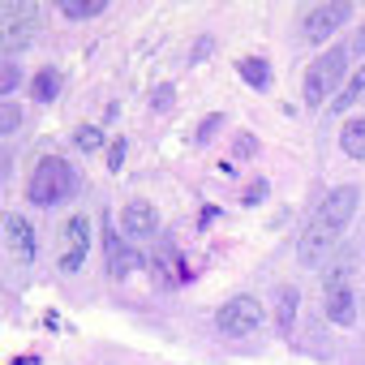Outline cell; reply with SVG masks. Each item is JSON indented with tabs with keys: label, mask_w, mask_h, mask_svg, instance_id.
I'll use <instances>...</instances> for the list:
<instances>
[{
	"label": "cell",
	"mask_w": 365,
	"mask_h": 365,
	"mask_svg": "<svg viewBox=\"0 0 365 365\" xmlns=\"http://www.w3.org/2000/svg\"><path fill=\"white\" fill-rule=\"evenodd\" d=\"M356 202H361V190L356 185H339V190H331L322 198V207L314 211V220L305 224L301 245H297V254H301L305 267H318V262H327L339 250V237H344L348 220L356 215Z\"/></svg>",
	"instance_id": "obj_1"
},
{
	"label": "cell",
	"mask_w": 365,
	"mask_h": 365,
	"mask_svg": "<svg viewBox=\"0 0 365 365\" xmlns=\"http://www.w3.org/2000/svg\"><path fill=\"white\" fill-rule=\"evenodd\" d=\"M73 185H78L73 168H69L61 155H43V159L35 163V176H31L26 194H31L35 207H56V202H65V198L73 194Z\"/></svg>",
	"instance_id": "obj_2"
},
{
	"label": "cell",
	"mask_w": 365,
	"mask_h": 365,
	"mask_svg": "<svg viewBox=\"0 0 365 365\" xmlns=\"http://www.w3.org/2000/svg\"><path fill=\"white\" fill-rule=\"evenodd\" d=\"M348 48L344 43H335V48H327L314 65H309V73H305V103L309 108H318V103H327L335 91H344V73H348Z\"/></svg>",
	"instance_id": "obj_3"
},
{
	"label": "cell",
	"mask_w": 365,
	"mask_h": 365,
	"mask_svg": "<svg viewBox=\"0 0 365 365\" xmlns=\"http://www.w3.org/2000/svg\"><path fill=\"white\" fill-rule=\"evenodd\" d=\"M35 22H39V5L35 0H9V5H0V48H5V56L22 52L35 35Z\"/></svg>",
	"instance_id": "obj_4"
},
{
	"label": "cell",
	"mask_w": 365,
	"mask_h": 365,
	"mask_svg": "<svg viewBox=\"0 0 365 365\" xmlns=\"http://www.w3.org/2000/svg\"><path fill=\"white\" fill-rule=\"evenodd\" d=\"M348 18H352V5H348V0H327V5H314V9L305 14L301 31H305L309 43H327L331 35H339V31L348 26Z\"/></svg>",
	"instance_id": "obj_5"
},
{
	"label": "cell",
	"mask_w": 365,
	"mask_h": 365,
	"mask_svg": "<svg viewBox=\"0 0 365 365\" xmlns=\"http://www.w3.org/2000/svg\"><path fill=\"white\" fill-rule=\"evenodd\" d=\"M215 322H220V331L232 335V339L254 335V331L262 327V305H258V297H232V301H224V309H220Z\"/></svg>",
	"instance_id": "obj_6"
},
{
	"label": "cell",
	"mask_w": 365,
	"mask_h": 365,
	"mask_svg": "<svg viewBox=\"0 0 365 365\" xmlns=\"http://www.w3.org/2000/svg\"><path fill=\"white\" fill-rule=\"evenodd\" d=\"M86 250H91V220L86 215H73L65 224V250H61V275H78L82 262H86Z\"/></svg>",
	"instance_id": "obj_7"
},
{
	"label": "cell",
	"mask_w": 365,
	"mask_h": 365,
	"mask_svg": "<svg viewBox=\"0 0 365 365\" xmlns=\"http://www.w3.org/2000/svg\"><path fill=\"white\" fill-rule=\"evenodd\" d=\"M120 232H125L129 241H146V237H155V232H159V215H155V207L142 202V198L125 202V207H120Z\"/></svg>",
	"instance_id": "obj_8"
},
{
	"label": "cell",
	"mask_w": 365,
	"mask_h": 365,
	"mask_svg": "<svg viewBox=\"0 0 365 365\" xmlns=\"http://www.w3.org/2000/svg\"><path fill=\"white\" fill-rule=\"evenodd\" d=\"M103 241H108V275L112 279H129V275H138L146 267V258L133 245H125L116 232H103Z\"/></svg>",
	"instance_id": "obj_9"
},
{
	"label": "cell",
	"mask_w": 365,
	"mask_h": 365,
	"mask_svg": "<svg viewBox=\"0 0 365 365\" xmlns=\"http://www.w3.org/2000/svg\"><path fill=\"white\" fill-rule=\"evenodd\" d=\"M5 241L18 258H35V228L22 215H5Z\"/></svg>",
	"instance_id": "obj_10"
},
{
	"label": "cell",
	"mask_w": 365,
	"mask_h": 365,
	"mask_svg": "<svg viewBox=\"0 0 365 365\" xmlns=\"http://www.w3.org/2000/svg\"><path fill=\"white\" fill-rule=\"evenodd\" d=\"M327 318L335 327H352L356 322V301H352V288H327Z\"/></svg>",
	"instance_id": "obj_11"
},
{
	"label": "cell",
	"mask_w": 365,
	"mask_h": 365,
	"mask_svg": "<svg viewBox=\"0 0 365 365\" xmlns=\"http://www.w3.org/2000/svg\"><path fill=\"white\" fill-rule=\"evenodd\" d=\"M297 305H301V292H297L292 284H284V288L275 292V327H279V335H292Z\"/></svg>",
	"instance_id": "obj_12"
},
{
	"label": "cell",
	"mask_w": 365,
	"mask_h": 365,
	"mask_svg": "<svg viewBox=\"0 0 365 365\" xmlns=\"http://www.w3.org/2000/svg\"><path fill=\"white\" fill-rule=\"evenodd\" d=\"M352 262H356L352 250H335V258H331L327 271H322V288H344L348 275H352Z\"/></svg>",
	"instance_id": "obj_13"
},
{
	"label": "cell",
	"mask_w": 365,
	"mask_h": 365,
	"mask_svg": "<svg viewBox=\"0 0 365 365\" xmlns=\"http://www.w3.org/2000/svg\"><path fill=\"white\" fill-rule=\"evenodd\" d=\"M361 99H365V65L348 73V82H344V91L335 95V103H331V112H339V116H344V112H348L352 103H361Z\"/></svg>",
	"instance_id": "obj_14"
},
{
	"label": "cell",
	"mask_w": 365,
	"mask_h": 365,
	"mask_svg": "<svg viewBox=\"0 0 365 365\" xmlns=\"http://www.w3.org/2000/svg\"><path fill=\"white\" fill-rule=\"evenodd\" d=\"M61 86H65L61 69H39V73L31 78V95H35V103H52V99L61 95Z\"/></svg>",
	"instance_id": "obj_15"
},
{
	"label": "cell",
	"mask_w": 365,
	"mask_h": 365,
	"mask_svg": "<svg viewBox=\"0 0 365 365\" xmlns=\"http://www.w3.org/2000/svg\"><path fill=\"white\" fill-rule=\"evenodd\" d=\"M339 146H344V155H348V159H365V116H352V120H344Z\"/></svg>",
	"instance_id": "obj_16"
},
{
	"label": "cell",
	"mask_w": 365,
	"mask_h": 365,
	"mask_svg": "<svg viewBox=\"0 0 365 365\" xmlns=\"http://www.w3.org/2000/svg\"><path fill=\"white\" fill-rule=\"evenodd\" d=\"M108 9V0H61V14L69 22H86V18H99Z\"/></svg>",
	"instance_id": "obj_17"
},
{
	"label": "cell",
	"mask_w": 365,
	"mask_h": 365,
	"mask_svg": "<svg viewBox=\"0 0 365 365\" xmlns=\"http://www.w3.org/2000/svg\"><path fill=\"white\" fill-rule=\"evenodd\" d=\"M237 69H241V78H245L254 91H262V86H267V61H258V56H245Z\"/></svg>",
	"instance_id": "obj_18"
},
{
	"label": "cell",
	"mask_w": 365,
	"mask_h": 365,
	"mask_svg": "<svg viewBox=\"0 0 365 365\" xmlns=\"http://www.w3.org/2000/svg\"><path fill=\"white\" fill-rule=\"evenodd\" d=\"M73 146L86 150V155L99 150V146H103V129H99V125H78V129H73Z\"/></svg>",
	"instance_id": "obj_19"
},
{
	"label": "cell",
	"mask_w": 365,
	"mask_h": 365,
	"mask_svg": "<svg viewBox=\"0 0 365 365\" xmlns=\"http://www.w3.org/2000/svg\"><path fill=\"white\" fill-rule=\"evenodd\" d=\"M18 125H22V108L5 99V108H0V138H9V133H14Z\"/></svg>",
	"instance_id": "obj_20"
},
{
	"label": "cell",
	"mask_w": 365,
	"mask_h": 365,
	"mask_svg": "<svg viewBox=\"0 0 365 365\" xmlns=\"http://www.w3.org/2000/svg\"><path fill=\"white\" fill-rule=\"evenodd\" d=\"M172 103H176V86H172V82H159V86L150 91V108H155V112H168Z\"/></svg>",
	"instance_id": "obj_21"
},
{
	"label": "cell",
	"mask_w": 365,
	"mask_h": 365,
	"mask_svg": "<svg viewBox=\"0 0 365 365\" xmlns=\"http://www.w3.org/2000/svg\"><path fill=\"white\" fill-rule=\"evenodd\" d=\"M125 155H129V142L125 138H112V146H108V172H120L125 168Z\"/></svg>",
	"instance_id": "obj_22"
},
{
	"label": "cell",
	"mask_w": 365,
	"mask_h": 365,
	"mask_svg": "<svg viewBox=\"0 0 365 365\" xmlns=\"http://www.w3.org/2000/svg\"><path fill=\"white\" fill-rule=\"evenodd\" d=\"M267 198V180L258 176V180H250V190H245V198H241V207H258Z\"/></svg>",
	"instance_id": "obj_23"
},
{
	"label": "cell",
	"mask_w": 365,
	"mask_h": 365,
	"mask_svg": "<svg viewBox=\"0 0 365 365\" xmlns=\"http://www.w3.org/2000/svg\"><path fill=\"white\" fill-rule=\"evenodd\" d=\"M220 125H224L220 116H211V120H202V125H198V142H207V138H211V133H215Z\"/></svg>",
	"instance_id": "obj_24"
},
{
	"label": "cell",
	"mask_w": 365,
	"mask_h": 365,
	"mask_svg": "<svg viewBox=\"0 0 365 365\" xmlns=\"http://www.w3.org/2000/svg\"><path fill=\"white\" fill-rule=\"evenodd\" d=\"M14 86H18V65H5V82H0V91H5V95H9Z\"/></svg>",
	"instance_id": "obj_25"
},
{
	"label": "cell",
	"mask_w": 365,
	"mask_h": 365,
	"mask_svg": "<svg viewBox=\"0 0 365 365\" xmlns=\"http://www.w3.org/2000/svg\"><path fill=\"white\" fill-rule=\"evenodd\" d=\"M215 52V39H198V48H194V61H202V56H211Z\"/></svg>",
	"instance_id": "obj_26"
},
{
	"label": "cell",
	"mask_w": 365,
	"mask_h": 365,
	"mask_svg": "<svg viewBox=\"0 0 365 365\" xmlns=\"http://www.w3.org/2000/svg\"><path fill=\"white\" fill-rule=\"evenodd\" d=\"M348 52H365V22H361V31L352 35V43H348Z\"/></svg>",
	"instance_id": "obj_27"
},
{
	"label": "cell",
	"mask_w": 365,
	"mask_h": 365,
	"mask_svg": "<svg viewBox=\"0 0 365 365\" xmlns=\"http://www.w3.org/2000/svg\"><path fill=\"white\" fill-rule=\"evenodd\" d=\"M14 365H35V356H18V361H14Z\"/></svg>",
	"instance_id": "obj_28"
},
{
	"label": "cell",
	"mask_w": 365,
	"mask_h": 365,
	"mask_svg": "<svg viewBox=\"0 0 365 365\" xmlns=\"http://www.w3.org/2000/svg\"><path fill=\"white\" fill-rule=\"evenodd\" d=\"M361 250H365V237H361Z\"/></svg>",
	"instance_id": "obj_29"
}]
</instances>
